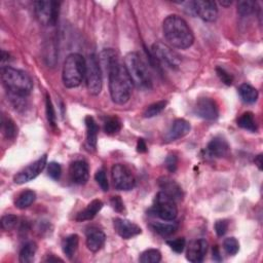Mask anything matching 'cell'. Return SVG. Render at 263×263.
Masks as SVG:
<instances>
[{
    "label": "cell",
    "mask_w": 263,
    "mask_h": 263,
    "mask_svg": "<svg viewBox=\"0 0 263 263\" xmlns=\"http://www.w3.org/2000/svg\"><path fill=\"white\" fill-rule=\"evenodd\" d=\"M95 179H96L97 183L99 184V186L101 187L103 191H108L109 184H108V180L106 177V173H105L103 169H100L97 171L96 175H95Z\"/></svg>",
    "instance_id": "cell-37"
},
{
    "label": "cell",
    "mask_w": 263,
    "mask_h": 263,
    "mask_svg": "<svg viewBox=\"0 0 263 263\" xmlns=\"http://www.w3.org/2000/svg\"><path fill=\"white\" fill-rule=\"evenodd\" d=\"M163 32L173 48L186 49L193 45L194 35L186 21L178 15L167 16L163 23Z\"/></svg>",
    "instance_id": "cell-2"
},
{
    "label": "cell",
    "mask_w": 263,
    "mask_h": 263,
    "mask_svg": "<svg viewBox=\"0 0 263 263\" xmlns=\"http://www.w3.org/2000/svg\"><path fill=\"white\" fill-rule=\"evenodd\" d=\"M37 251V245L34 243V241H28L27 244L24 245L20 252V256L19 260L22 263H30L34 260L35 254Z\"/></svg>",
    "instance_id": "cell-26"
},
{
    "label": "cell",
    "mask_w": 263,
    "mask_h": 263,
    "mask_svg": "<svg viewBox=\"0 0 263 263\" xmlns=\"http://www.w3.org/2000/svg\"><path fill=\"white\" fill-rule=\"evenodd\" d=\"M36 199V193L33 191H25L21 193L16 199L15 205L18 209L24 210L29 208Z\"/></svg>",
    "instance_id": "cell-27"
},
{
    "label": "cell",
    "mask_w": 263,
    "mask_h": 263,
    "mask_svg": "<svg viewBox=\"0 0 263 263\" xmlns=\"http://www.w3.org/2000/svg\"><path fill=\"white\" fill-rule=\"evenodd\" d=\"M1 79L12 96L26 97L33 90L32 79L23 70L4 66L1 68Z\"/></svg>",
    "instance_id": "cell-3"
},
{
    "label": "cell",
    "mask_w": 263,
    "mask_h": 263,
    "mask_svg": "<svg viewBox=\"0 0 263 263\" xmlns=\"http://www.w3.org/2000/svg\"><path fill=\"white\" fill-rule=\"evenodd\" d=\"M238 125L239 128L252 133H255L258 130L255 115L254 113H252L250 111L245 112L240 115L239 119L238 120Z\"/></svg>",
    "instance_id": "cell-23"
},
{
    "label": "cell",
    "mask_w": 263,
    "mask_h": 263,
    "mask_svg": "<svg viewBox=\"0 0 263 263\" xmlns=\"http://www.w3.org/2000/svg\"><path fill=\"white\" fill-rule=\"evenodd\" d=\"M48 162V155L45 154L37 161L29 165L26 167L25 169L22 171H20L15 177H14V181L16 184H25L27 182L32 181L33 179H35L41 172L45 170V167L47 166Z\"/></svg>",
    "instance_id": "cell-11"
},
{
    "label": "cell",
    "mask_w": 263,
    "mask_h": 263,
    "mask_svg": "<svg viewBox=\"0 0 263 263\" xmlns=\"http://www.w3.org/2000/svg\"><path fill=\"white\" fill-rule=\"evenodd\" d=\"M104 69L108 73L109 91L112 101L120 105L125 104L132 96L134 86L127 69L120 62L119 58L110 62Z\"/></svg>",
    "instance_id": "cell-1"
},
{
    "label": "cell",
    "mask_w": 263,
    "mask_h": 263,
    "mask_svg": "<svg viewBox=\"0 0 263 263\" xmlns=\"http://www.w3.org/2000/svg\"><path fill=\"white\" fill-rule=\"evenodd\" d=\"M137 150H138V152L140 153H144L147 151V146L143 139H139L138 144H137Z\"/></svg>",
    "instance_id": "cell-44"
},
{
    "label": "cell",
    "mask_w": 263,
    "mask_h": 263,
    "mask_svg": "<svg viewBox=\"0 0 263 263\" xmlns=\"http://www.w3.org/2000/svg\"><path fill=\"white\" fill-rule=\"evenodd\" d=\"M46 107H47V118L51 127H55L56 125V112L55 108L52 106V103L50 100V97L48 95H47V100H46Z\"/></svg>",
    "instance_id": "cell-35"
},
{
    "label": "cell",
    "mask_w": 263,
    "mask_h": 263,
    "mask_svg": "<svg viewBox=\"0 0 263 263\" xmlns=\"http://www.w3.org/2000/svg\"><path fill=\"white\" fill-rule=\"evenodd\" d=\"M78 243H79V238L77 235H71L69 237H67L64 241H63V252H64V254L71 259L73 256H74L75 252L77 250L78 247Z\"/></svg>",
    "instance_id": "cell-25"
},
{
    "label": "cell",
    "mask_w": 263,
    "mask_h": 263,
    "mask_svg": "<svg viewBox=\"0 0 263 263\" xmlns=\"http://www.w3.org/2000/svg\"><path fill=\"white\" fill-rule=\"evenodd\" d=\"M85 122L87 127V146L91 150H95L97 147V139L99 132L98 124L91 115H88L85 120Z\"/></svg>",
    "instance_id": "cell-21"
},
{
    "label": "cell",
    "mask_w": 263,
    "mask_h": 263,
    "mask_svg": "<svg viewBox=\"0 0 263 263\" xmlns=\"http://www.w3.org/2000/svg\"><path fill=\"white\" fill-rule=\"evenodd\" d=\"M191 12L204 20L205 22H214L218 17V7L215 1L210 0H196L191 2Z\"/></svg>",
    "instance_id": "cell-12"
},
{
    "label": "cell",
    "mask_w": 263,
    "mask_h": 263,
    "mask_svg": "<svg viewBox=\"0 0 263 263\" xmlns=\"http://www.w3.org/2000/svg\"><path fill=\"white\" fill-rule=\"evenodd\" d=\"M239 94L241 100L248 104L255 103L258 99L257 90L254 87H252L251 85H248V83H243V85H240V87L239 88Z\"/></svg>",
    "instance_id": "cell-24"
},
{
    "label": "cell",
    "mask_w": 263,
    "mask_h": 263,
    "mask_svg": "<svg viewBox=\"0 0 263 263\" xmlns=\"http://www.w3.org/2000/svg\"><path fill=\"white\" fill-rule=\"evenodd\" d=\"M220 4H221V5H224V6H228V5L231 4V1H227V2H225V1H221Z\"/></svg>",
    "instance_id": "cell-48"
},
{
    "label": "cell",
    "mask_w": 263,
    "mask_h": 263,
    "mask_svg": "<svg viewBox=\"0 0 263 263\" xmlns=\"http://www.w3.org/2000/svg\"><path fill=\"white\" fill-rule=\"evenodd\" d=\"M167 244L169 245V247L176 252V253H182L186 247V240L184 238H178L176 239L167 240Z\"/></svg>",
    "instance_id": "cell-36"
},
{
    "label": "cell",
    "mask_w": 263,
    "mask_h": 263,
    "mask_svg": "<svg viewBox=\"0 0 263 263\" xmlns=\"http://www.w3.org/2000/svg\"><path fill=\"white\" fill-rule=\"evenodd\" d=\"M151 228L155 231L156 234H159L163 237H169L175 234V231L178 229V224L173 223H161L155 222L151 224Z\"/></svg>",
    "instance_id": "cell-28"
},
{
    "label": "cell",
    "mask_w": 263,
    "mask_h": 263,
    "mask_svg": "<svg viewBox=\"0 0 263 263\" xmlns=\"http://www.w3.org/2000/svg\"><path fill=\"white\" fill-rule=\"evenodd\" d=\"M123 65L137 88L144 90H149L152 88V78L148 66L138 52H129L124 57Z\"/></svg>",
    "instance_id": "cell-4"
},
{
    "label": "cell",
    "mask_w": 263,
    "mask_h": 263,
    "mask_svg": "<svg viewBox=\"0 0 263 263\" xmlns=\"http://www.w3.org/2000/svg\"><path fill=\"white\" fill-rule=\"evenodd\" d=\"M48 174L51 179H54V180H59L62 174V167L60 164L56 162L49 163L48 165Z\"/></svg>",
    "instance_id": "cell-38"
},
{
    "label": "cell",
    "mask_w": 263,
    "mask_h": 263,
    "mask_svg": "<svg viewBox=\"0 0 263 263\" xmlns=\"http://www.w3.org/2000/svg\"><path fill=\"white\" fill-rule=\"evenodd\" d=\"M208 241L204 239L191 240L186 251L187 260L192 263H199L204 261L208 251Z\"/></svg>",
    "instance_id": "cell-14"
},
{
    "label": "cell",
    "mask_w": 263,
    "mask_h": 263,
    "mask_svg": "<svg viewBox=\"0 0 263 263\" xmlns=\"http://www.w3.org/2000/svg\"><path fill=\"white\" fill-rule=\"evenodd\" d=\"M191 130V123L183 119H178L172 123L171 128L165 135V139L167 142L178 140L180 138H183V137H185L187 134H189Z\"/></svg>",
    "instance_id": "cell-17"
},
{
    "label": "cell",
    "mask_w": 263,
    "mask_h": 263,
    "mask_svg": "<svg viewBox=\"0 0 263 263\" xmlns=\"http://www.w3.org/2000/svg\"><path fill=\"white\" fill-rule=\"evenodd\" d=\"M228 229L227 220H218L215 223V231L218 237H223Z\"/></svg>",
    "instance_id": "cell-41"
},
{
    "label": "cell",
    "mask_w": 263,
    "mask_h": 263,
    "mask_svg": "<svg viewBox=\"0 0 263 263\" xmlns=\"http://www.w3.org/2000/svg\"><path fill=\"white\" fill-rule=\"evenodd\" d=\"M153 58L163 64H166L171 68L177 69L181 65V58L177 52L169 46L163 43H155L152 46Z\"/></svg>",
    "instance_id": "cell-10"
},
{
    "label": "cell",
    "mask_w": 263,
    "mask_h": 263,
    "mask_svg": "<svg viewBox=\"0 0 263 263\" xmlns=\"http://www.w3.org/2000/svg\"><path fill=\"white\" fill-rule=\"evenodd\" d=\"M46 261H62L61 259H59V258H55V257H52V255H50V256H48L47 259H46Z\"/></svg>",
    "instance_id": "cell-47"
},
{
    "label": "cell",
    "mask_w": 263,
    "mask_h": 263,
    "mask_svg": "<svg viewBox=\"0 0 263 263\" xmlns=\"http://www.w3.org/2000/svg\"><path fill=\"white\" fill-rule=\"evenodd\" d=\"M87 61L86 67V81L88 91L93 96H98L102 91V68L98 57L95 54H91Z\"/></svg>",
    "instance_id": "cell-6"
},
{
    "label": "cell",
    "mask_w": 263,
    "mask_h": 263,
    "mask_svg": "<svg viewBox=\"0 0 263 263\" xmlns=\"http://www.w3.org/2000/svg\"><path fill=\"white\" fill-rule=\"evenodd\" d=\"M223 248L228 255H236L239 250V240L233 237L227 238L223 241Z\"/></svg>",
    "instance_id": "cell-34"
},
{
    "label": "cell",
    "mask_w": 263,
    "mask_h": 263,
    "mask_svg": "<svg viewBox=\"0 0 263 263\" xmlns=\"http://www.w3.org/2000/svg\"><path fill=\"white\" fill-rule=\"evenodd\" d=\"M110 204H111L112 208H113L117 212H119V213L123 212L124 206H123V203H122V201H121L120 196H112V198L110 199Z\"/></svg>",
    "instance_id": "cell-43"
},
{
    "label": "cell",
    "mask_w": 263,
    "mask_h": 263,
    "mask_svg": "<svg viewBox=\"0 0 263 263\" xmlns=\"http://www.w3.org/2000/svg\"><path fill=\"white\" fill-rule=\"evenodd\" d=\"M166 106H167L166 101H159V102L149 105V106L146 108V110L144 112V118L151 119V118L156 117V115H159L160 113H162L165 110Z\"/></svg>",
    "instance_id": "cell-32"
},
{
    "label": "cell",
    "mask_w": 263,
    "mask_h": 263,
    "mask_svg": "<svg viewBox=\"0 0 263 263\" xmlns=\"http://www.w3.org/2000/svg\"><path fill=\"white\" fill-rule=\"evenodd\" d=\"M60 2L57 1H36L34 12L38 22L44 26H55L60 15Z\"/></svg>",
    "instance_id": "cell-7"
},
{
    "label": "cell",
    "mask_w": 263,
    "mask_h": 263,
    "mask_svg": "<svg viewBox=\"0 0 263 263\" xmlns=\"http://www.w3.org/2000/svg\"><path fill=\"white\" fill-rule=\"evenodd\" d=\"M87 61L80 54L74 52L69 55L63 66L62 79L67 89H74L80 86L86 76Z\"/></svg>",
    "instance_id": "cell-5"
},
{
    "label": "cell",
    "mask_w": 263,
    "mask_h": 263,
    "mask_svg": "<svg viewBox=\"0 0 263 263\" xmlns=\"http://www.w3.org/2000/svg\"><path fill=\"white\" fill-rule=\"evenodd\" d=\"M69 175L73 183L83 185L89 181L90 167L87 162L76 161L72 163L69 167Z\"/></svg>",
    "instance_id": "cell-16"
},
{
    "label": "cell",
    "mask_w": 263,
    "mask_h": 263,
    "mask_svg": "<svg viewBox=\"0 0 263 263\" xmlns=\"http://www.w3.org/2000/svg\"><path fill=\"white\" fill-rule=\"evenodd\" d=\"M121 130V121L114 117H110L104 121V131L107 135H115Z\"/></svg>",
    "instance_id": "cell-30"
},
{
    "label": "cell",
    "mask_w": 263,
    "mask_h": 263,
    "mask_svg": "<svg viewBox=\"0 0 263 263\" xmlns=\"http://www.w3.org/2000/svg\"><path fill=\"white\" fill-rule=\"evenodd\" d=\"M207 153L216 159H221L228 154L229 145L222 137H215L207 145Z\"/></svg>",
    "instance_id": "cell-19"
},
{
    "label": "cell",
    "mask_w": 263,
    "mask_h": 263,
    "mask_svg": "<svg viewBox=\"0 0 263 263\" xmlns=\"http://www.w3.org/2000/svg\"><path fill=\"white\" fill-rule=\"evenodd\" d=\"M256 10V3L253 1H239L238 4V13L241 17L250 16Z\"/></svg>",
    "instance_id": "cell-33"
},
{
    "label": "cell",
    "mask_w": 263,
    "mask_h": 263,
    "mask_svg": "<svg viewBox=\"0 0 263 263\" xmlns=\"http://www.w3.org/2000/svg\"><path fill=\"white\" fill-rule=\"evenodd\" d=\"M216 72H217V75L219 76L220 80L222 81L223 83H225L226 86H231V83H233V76H231L228 72H226L223 68H220L218 67L216 69Z\"/></svg>",
    "instance_id": "cell-40"
},
{
    "label": "cell",
    "mask_w": 263,
    "mask_h": 263,
    "mask_svg": "<svg viewBox=\"0 0 263 263\" xmlns=\"http://www.w3.org/2000/svg\"><path fill=\"white\" fill-rule=\"evenodd\" d=\"M162 260V253L156 249H148L141 254L140 262L142 263H159Z\"/></svg>",
    "instance_id": "cell-31"
},
{
    "label": "cell",
    "mask_w": 263,
    "mask_h": 263,
    "mask_svg": "<svg viewBox=\"0 0 263 263\" xmlns=\"http://www.w3.org/2000/svg\"><path fill=\"white\" fill-rule=\"evenodd\" d=\"M18 223V217L12 214L5 215L1 218V227L4 230H10L13 229Z\"/></svg>",
    "instance_id": "cell-39"
},
{
    "label": "cell",
    "mask_w": 263,
    "mask_h": 263,
    "mask_svg": "<svg viewBox=\"0 0 263 263\" xmlns=\"http://www.w3.org/2000/svg\"><path fill=\"white\" fill-rule=\"evenodd\" d=\"M255 164L259 167V170H262V155L259 154L255 159Z\"/></svg>",
    "instance_id": "cell-46"
},
{
    "label": "cell",
    "mask_w": 263,
    "mask_h": 263,
    "mask_svg": "<svg viewBox=\"0 0 263 263\" xmlns=\"http://www.w3.org/2000/svg\"><path fill=\"white\" fill-rule=\"evenodd\" d=\"M213 258H214V260H217V261H220V260H221L220 252H219L218 246H215V247L213 248Z\"/></svg>",
    "instance_id": "cell-45"
},
{
    "label": "cell",
    "mask_w": 263,
    "mask_h": 263,
    "mask_svg": "<svg viewBox=\"0 0 263 263\" xmlns=\"http://www.w3.org/2000/svg\"><path fill=\"white\" fill-rule=\"evenodd\" d=\"M151 210L157 217L165 221H173L178 215L176 202L163 191H160L156 194L154 205Z\"/></svg>",
    "instance_id": "cell-8"
},
{
    "label": "cell",
    "mask_w": 263,
    "mask_h": 263,
    "mask_svg": "<svg viewBox=\"0 0 263 263\" xmlns=\"http://www.w3.org/2000/svg\"><path fill=\"white\" fill-rule=\"evenodd\" d=\"M177 165H178V159H177V156L174 155V154H171L167 157V160H166V167H167V169L169 170L170 172L174 173L177 169Z\"/></svg>",
    "instance_id": "cell-42"
},
{
    "label": "cell",
    "mask_w": 263,
    "mask_h": 263,
    "mask_svg": "<svg viewBox=\"0 0 263 263\" xmlns=\"http://www.w3.org/2000/svg\"><path fill=\"white\" fill-rule=\"evenodd\" d=\"M113 224H114V229L118 233V235L124 239H132L136 236H139L142 233V229L140 226H138L134 222H132V221L127 220V219L117 218V219H114Z\"/></svg>",
    "instance_id": "cell-15"
},
{
    "label": "cell",
    "mask_w": 263,
    "mask_h": 263,
    "mask_svg": "<svg viewBox=\"0 0 263 263\" xmlns=\"http://www.w3.org/2000/svg\"><path fill=\"white\" fill-rule=\"evenodd\" d=\"M194 112L198 118L206 120H215L218 119L219 108L215 100L211 98H199L194 106Z\"/></svg>",
    "instance_id": "cell-13"
},
{
    "label": "cell",
    "mask_w": 263,
    "mask_h": 263,
    "mask_svg": "<svg viewBox=\"0 0 263 263\" xmlns=\"http://www.w3.org/2000/svg\"><path fill=\"white\" fill-rule=\"evenodd\" d=\"M159 186L162 191L172 197L175 202L180 201L183 197L181 186L169 177H162L159 180Z\"/></svg>",
    "instance_id": "cell-18"
},
{
    "label": "cell",
    "mask_w": 263,
    "mask_h": 263,
    "mask_svg": "<svg viewBox=\"0 0 263 263\" xmlns=\"http://www.w3.org/2000/svg\"><path fill=\"white\" fill-rule=\"evenodd\" d=\"M111 176L115 188L119 191H129L136 186V178L127 166L118 164L112 167Z\"/></svg>",
    "instance_id": "cell-9"
},
{
    "label": "cell",
    "mask_w": 263,
    "mask_h": 263,
    "mask_svg": "<svg viewBox=\"0 0 263 263\" xmlns=\"http://www.w3.org/2000/svg\"><path fill=\"white\" fill-rule=\"evenodd\" d=\"M102 208H103L102 201H100V199H94V201L91 202L85 210H82V211H80L76 215L75 220L77 221V222L92 220L96 217V215L101 211Z\"/></svg>",
    "instance_id": "cell-22"
},
{
    "label": "cell",
    "mask_w": 263,
    "mask_h": 263,
    "mask_svg": "<svg viewBox=\"0 0 263 263\" xmlns=\"http://www.w3.org/2000/svg\"><path fill=\"white\" fill-rule=\"evenodd\" d=\"M106 240V236L98 228H91L87 233V247L92 252H98L102 249Z\"/></svg>",
    "instance_id": "cell-20"
},
{
    "label": "cell",
    "mask_w": 263,
    "mask_h": 263,
    "mask_svg": "<svg viewBox=\"0 0 263 263\" xmlns=\"http://www.w3.org/2000/svg\"><path fill=\"white\" fill-rule=\"evenodd\" d=\"M1 129H2L3 135L7 139H14L18 134V128L16 127L14 120H12L8 118H4V117L2 118Z\"/></svg>",
    "instance_id": "cell-29"
}]
</instances>
